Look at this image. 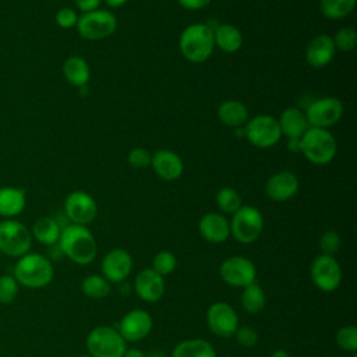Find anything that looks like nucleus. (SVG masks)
<instances>
[{"mask_svg":"<svg viewBox=\"0 0 357 357\" xmlns=\"http://www.w3.org/2000/svg\"><path fill=\"white\" fill-rule=\"evenodd\" d=\"M172 357H216V351L205 339H185L174 346Z\"/></svg>","mask_w":357,"mask_h":357,"instance_id":"nucleus-27","label":"nucleus"},{"mask_svg":"<svg viewBox=\"0 0 357 357\" xmlns=\"http://www.w3.org/2000/svg\"><path fill=\"white\" fill-rule=\"evenodd\" d=\"M63 75L74 86H85L91 78V70L85 59L70 56L63 63Z\"/></svg>","mask_w":357,"mask_h":357,"instance_id":"nucleus-26","label":"nucleus"},{"mask_svg":"<svg viewBox=\"0 0 357 357\" xmlns=\"http://www.w3.org/2000/svg\"><path fill=\"white\" fill-rule=\"evenodd\" d=\"M106 3L107 7H112V8H117L120 6H124L128 0H103Z\"/></svg>","mask_w":357,"mask_h":357,"instance_id":"nucleus-44","label":"nucleus"},{"mask_svg":"<svg viewBox=\"0 0 357 357\" xmlns=\"http://www.w3.org/2000/svg\"><path fill=\"white\" fill-rule=\"evenodd\" d=\"M54 275L50 259L38 252H26L20 257L14 266V279L17 283L29 287L40 289L47 286Z\"/></svg>","mask_w":357,"mask_h":357,"instance_id":"nucleus-3","label":"nucleus"},{"mask_svg":"<svg viewBox=\"0 0 357 357\" xmlns=\"http://www.w3.org/2000/svg\"><path fill=\"white\" fill-rule=\"evenodd\" d=\"M64 213L71 223L86 226L96 218L98 205L91 194L77 190L66 197Z\"/></svg>","mask_w":357,"mask_h":357,"instance_id":"nucleus-14","label":"nucleus"},{"mask_svg":"<svg viewBox=\"0 0 357 357\" xmlns=\"http://www.w3.org/2000/svg\"><path fill=\"white\" fill-rule=\"evenodd\" d=\"M178 4L185 8V10H190V11H198V10H202L205 8L206 6H209V3L212 0H177Z\"/></svg>","mask_w":357,"mask_h":357,"instance_id":"nucleus-41","label":"nucleus"},{"mask_svg":"<svg viewBox=\"0 0 357 357\" xmlns=\"http://www.w3.org/2000/svg\"><path fill=\"white\" fill-rule=\"evenodd\" d=\"M219 275L226 284L243 289L255 282L257 268L250 258L243 255H231L220 264Z\"/></svg>","mask_w":357,"mask_h":357,"instance_id":"nucleus-10","label":"nucleus"},{"mask_svg":"<svg viewBox=\"0 0 357 357\" xmlns=\"http://www.w3.org/2000/svg\"><path fill=\"white\" fill-rule=\"evenodd\" d=\"M102 276L110 283L126 280L132 271V257L123 248H113L105 254L102 264Z\"/></svg>","mask_w":357,"mask_h":357,"instance_id":"nucleus-16","label":"nucleus"},{"mask_svg":"<svg viewBox=\"0 0 357 357\" xmlns=\"http://www.w3.org/2000/svg\"><path fill=\"white\" fill-rule=\"evenodd\" d=\"M298 151L312 165L324 166L333 160L337 144L333 134L328 128L308 127L298 139Z\"/></svg>","mask_w":357,"mask_h":357,"instance_id":"nucleus-4","label":"nucleus"},{"mask_svg":"<svg viewBox=\"0 0 357 357\" xmlns=\"http://www.w3.org/2000/svg\"><path fill=\"white\" fill-rule=\"evenodd\" d=\"M356 6V0H321L319 8L324 17L329 20H342L347 17Z\"/></svg>","mask_w":357,"mask_h":357,"instance_id":"nucleus-31","label":"nucleus"},{"mask_svg":"<svg viewBox=\"0 0 357 357\" xmlns=\"http://www.w3.org/2000/svg\"><path fill=\"white\" fill-rule=\"evenodd\" d=\"M353 357H357V356H353Z\"/></svg>","mask_w":357,"mask_h":357,"instance_id":"nucleus-49","label":"nucleus"},{"mask_svg":"<svg viewBox=\"0 0 357 357\" xmlns=\"http://www.w3.org/2000/svg\"><path fill=\"white\" fill-rule=\"evenodd\" d=\"M282 135L289 139H300L301 135L308 130V121L305 113L298 107H287L282 112L278 119Z\"/></svg>","mask_w":357,"mask_h":357,"instance_id":"nucleus-22","label":"nucleus"},{"mask_svg":"<svg viewBox=\"0 0 357 357\" xmlns=\"http://www.w3.org/2000/svg\"><path fill=\"white\" fill-rule=\"evenodd\" d=\"M206 325L218 337H231L238 328V315L234 308L225 301H216L206 310Z\"/></svg>","mask_w":357,"mask_h":357,"instance_id":"nucleus-13","label":"nucleus"},{"mask_svg":"<svg viewBox=\"0 0 357 357\" xmlns=\"http://www.w3.org/2000/svg\"><path fill=\"white\" fill-rule=\"evenodd\" d=\"M310 276L312 283L322 291H335L342 282V269L333 255L319 254L310 266Z\"/></svg>","mask_w":357,"mask_h":357,"instance_id":"nucleus-11","label":"nucleus"},{"mask_svg":"<svg viewBox=\"0 0 357 357\" xmlns=\"http://www.w3.org/2000/svg\"><path fill=\"white\" fill-rule=\"evenodd\" d=\"M18 294V283L11 275L0 276V303L10 304Z\"/></svg>","mask_w":357,"mask_h":357,"instance_id":"nucleus-37","label":"nucleus"},{"mask_svg":"<svg viewBox=\"0 0 357 357\" xmlns=\"http://www.w3.org/2000/svg\"><path fill=\"white\" fill-rule=\"evenodd\" d=\"M151 167L162 180H177L184 170L183 159L170 149H159L152 155Z\"/></svg>","mask_w":357,"mask_h":357,"instance_id":"nucleus-19","label":"nucleus"},{"mask_svg":"<svg viewBox=\"0 0 357 357\" xmlns=\"http://www.w3.org/2000/svg\"><path fill=\"white\" fill-rule=\"evenodd\" d=\"M103 0H75V6L79 11L84 13H89V11H95L99 8V6L102 4Z\"/></svg>","mask_w":357,"mask_h":357,"instance_id":"nucleus-42","label":"nucleus"},{"mask_svg":"<svg viewBox=\"0 0 357 357\" xmlns=\"http://www.w3.org/2000/svg\"><path fill=\"white\" fill-rule=\"evenodd\" d=\"M178 49L183 57L191 63L206 61L215 49L213 28L202 22L187 25L180 33Z\"/></svg>","mask_w":357,"mask_h":357,"instance_id":"nucleus-2","label":"nucleus"},{"mask_svg":"<svg viewBox=\"0 0 357 357\" xmlns=\"http://www.w3.org/2000/svg\"><path fill=\"white\" fill-rule=\"evenodd\" d=\"M78 14L74 8L71 7H61L57 13H56V24L60 26V28H64V29H68V28H74L77 25V21H78Z\"/></svg>","mask_w":357,"mask_h":357,"instance_id":"nucleus-40","label":"nucleus"},{"mask_svg":"<svg viewBox=\"0 0 357 357\" xmlns=\"http://www.w3.org/2000/svg\"><path fill=\"white\" fill-rule=\"evenodd\" d=\"M234 337L241 347H247V349L254 347L258 342V333L251 326H238L234 333Z\"/></svg>","mask_w":357,"mask_h":357,"instance_id":"nucleus-39","label":"nucleus"},{"mask_svg":"<svg viewBox=\"0 0 357 357\" xmlns=\"http://www.w3.org/2000/svg\"><path fill=\"white\" fill-rule=\"evenodd\" d=\"M75 28L84 39L100 40L106 39L116 31L117 18L112 11L98 8L79 15Z\"/></svg>","mask_w":357,"mask_h":357,"instance_id":"nucleus-7","label":"nucleus"},{"mask_svg":"<svg viewBox=\"0 0 357 357\" xmlns=\"http://www.w3.org/2000/svg\"><path fill=\"white\" fill-rule=\"evenodd\" d=\"M32 244V234L18 220L6 219L0 222V251L8 257L25 255Z\"/></svg>","mask_w":357,"mask_h":357,"instance_id":"nucleus-9","label":"nucleus"},{"mask_svg":"<svg viewBox=\"0 0 357 357\" xmlns=\"http://www.w3.org/2000/svg\"><path fill=\"white\" fill-rule=\"evenodd\" d=\"M230 236L241 244H251L262 233L264 216L261 211L252 205H241L229 222Z\"/></svg>","mask_w":357,"mask_h":357,"instance_id":"nucleus-6","label":"nucleus"},{"mask_svg":"<svg viewBox=\"0 0 357 357\" xmlns=\"http://www.w3.org/2000/svg\"><path fill=\"white\" fill-rule=\"evenodd\" d=\"M216 205L225 213H234L243 204L240 194L231 187H223L216 194Z\"/></svg>","mask_w":357,"mask_h":357,"instance_id":"nucleus-32","label":"nucleus"},{"mask_svg":"<svg viewBox=\"0 0 357 357\" xmlns=\"http://www.w3.org/2000/svg\"><path fill=\"white\" fill-rule=\"evenodd\" d=\"M240 303L243 310L250 314L255 315L261 312L266 305V294L264 289L257 283H251L245 287H243V291L240 294Z\"/></svg>","mask_w":357,"mask_h":357,"instance_id":"nucleus-29","label":"nucleus"},{"mask_svg":"<svg viewBox=\"0 0 357 357\" xmlns=\"http://www.w3.org/2000/svg\"><path fill=\"white\" fill-rule=\"evenodd\" d=\"M271 357H290L289 356V353L286 351V350H283V349H278V350H275L273 353H272V356Z\"/></svg>","mask_w":357,"mask_h":357,"instance_id":"nucleus-45","label":"nucleus"},{"mask_svg":"<svg viewBox=\"0 0 357 357\" xmlns=\"http://www.w3.org/2000/svg\"><path fill=\"white\" fill-rule=\"evenodd\" d=\"M151 159H152V155L149 153L148 149L142 148V146H137V148H132L130 152H128V156H127V160H128V165L134 169H145V167H149L151 166Z\"/></svg>","mask_w":357,"mask_h":357,"instance_id":"nucleus-38","label":"nucleus"},{"mask_svg":"<svg viewBox=\"0 0 357 357\" xmlns=\"http://www.w3.org/2000/svg\"><path fill=\"white\" fill-rule=\"evenodd\" d=\"M333 39L328 33H321L312 38L305 49V61L315 68L328 66L335 57Z\"/></svg>","mask_w":357,"mask_h":357,"instance_id":"nucleus-21","label":"nucleus"},{"mask_svg":"<svg viewBox=\"0 0 357 357\" xmlns=\"http://www.w3.org/2000/svg\"><path fill=\"white\" fill-rule=\"evenodd\" d=\"M336 344L344 351L356 353L357 351V328L353 325L342 326L336 332Z\"/></svg>","mask_w":357,"mask_h":357,"instance_id":"nucleus-35","label":"nucleus"},{"mask_svg":"<svg viewBox=\"0 0 357 357\" xmlns=\"http://www.w3.org/2000/svg\"><path fill=\"white\" fill-rule=\"evenodd\" d=\"M223 357H231V356H223Z\"/></svg>","mask_w":357,"mask_h":357,"instance_id":"nucleus-48","label":"nucleus"},{"mask_svg":"<svg viewBox=\"0 0 357 357\" xmlns=\"http://www.w3.org/2000/svg\"><path fill=\"white\" fill-rule=\"evenodd\" d=\"M26 204V195L18 187H0V216L14 218L20 215Z\"/></svg>","mask_w":357,"mask_h":357,"instance_id":"nucleus-23","label":"nucleus"},{"mask_svg":"<svg viewBox=\"0 0 357 357\" xmlns=\"http://www.w3.org/2000/svg\"><path fill=\"white\" fill-rule=\"evenodd\" d=\"M215 46L226 53H236L243 45L240 29L231 24H219L213 28Z\"/></svg>","mask_w":357,"mask_h":357,"instance_id":"nucleus-25","label":"nucleus"},{"mask_svg":"<svg viewBox=\"0 0 357 357\" xmlns=\"http://www.w3.org/2000/svg\"><path fill=\"white\" fill-rule=\"evenodd\" d=\"M146 357H166L162 351H152V353H149Z\"/></svg>","mask_w":357,"mask_h":357,"instance_id":"nucleus-46","label":"nucleus"},{"mask_svg":"<svg viewBox=\"0 0 357 357\" xmlns=\"http://www.w3.org/2000/svg\"><path fill=\"white\" fill-rule=\"evenodd\" d=\"M123 357H146V354L139 349H127Z\"/></svg>","mask_w":357,"mask_h":357,"instance_id":"nucleus-43","label":"nucleus"},{"mask_svg":"<svg viewBox=\"0 0 357 357\" xmlns=\"http://www.w3.org/2000/svg\"><path fill=\"white\" fill-rule=\"evenodd\" d=\"M79 357H91L89 354H84V356H79Z\"/></svg>","mask_w":357,"mask_h":357,"instance_id":"nucleus-47","label":"nucleus"},{"mask_svg":"<svg viewBox=\"0 0 357 357\" xmlns=\"http://www.w3.org/2000/svg\"><path fill=\"white\" fill-rule=\"evenodd\" d=\"M343 112L344 107L340 99L333 96H325L310 103L304 113L310 127L328 128L342 119Z\"/></svg>","mask_w":357,"mask_h":357,"instance_id":"nucleus-12","label":"nucleus"},{"mask_svg":"<svg viewBox=\"0 0 357 357\" xmlns=\"http://www.w3.org/2000/svg\"><path fill=\"white\" fill-rule=\"evenodd\" d=\"M198 231L204 240L212 244H220L230 236L229 220L218 212L205 213L198 222Z\"/></svg>","mask_w":357,"mask_h":357,"instance_id":"nucleus-20","label":"nucleus"},{"mask_svg":"<svg viewBox=\"0 0 357 357\" xmlns=\"http://www.w3.org/2000/svg\"><path fill=\"white\" fill-rule=\"evenodd\" d=\"M218 119L227 127L238 128L244 126L248 119V109L247 106L240 100H225L218 107Z\"/></svg>","mask_w":357,"mask_h":357,"instance_id":"nucleus-24","label":"nucleus"},{"mask_svg":"<svg viewBox=\"0 0 357 357\" xmlns=\"http://www.w3.org/2000/svg\"><path fill=\"white\" fill-rule=\"evenodd\" d=\"M85 346L91 357H123L127 350V342L112 326L93 328L85 339Z\"/></svg>","mask_w":357,"mask_h":357,"instance_id":"nucleus-5","label":"nucleus"},{"mask_svg":"<svg viewBox=\"0 0 357 357\" xmlns=\"http://www.w3.org/2000/svg\"><path fill=\"white\" fill-rule=\"evenodd\" d=\"M153 326L151 314L142 308H134L123 315L117 331L126 342H139L145 339Z\"/></svg>","mask_w":357,"mask_h":357,"instance_id":"nucleus-15","label":"nucleus"},{"mask_svg":"<svg viewBox=\"0 0 357 357\" xmlns=\"http://www.w3.org/2000/svg\"><path fill=\"white\" fill-rule=\"evenodd\" d=\"M298 187V177L290 170H282L268 178L265 192L272 201L284 202L297 194Z\"/></svg>","mask_w":357,"mask_h":357,"instance_id":"nucleus-18","label":"nucleus"},{"mask_svg":"<svg viewBox=\"0 0 357 357\" xmlns=\"http://www.w3.org/2000/svg\"><path fill=\"white\" fill-rule=\"evenodd\" d=\"M81 290L82 293L93 300H99L106 297L112 287H110V282L107 279H105L102 275L98 273H92L84 278L82 283H81Z\"/></svg>","mask_w":357,"mask_h":357,"instance_id":"nucleus-30","label":"nucleus"},{"mask_svg":"<svg viewBox=\"0 0 357 357\" xmlns=\"http://www.w3.org/2000/svg\"><path fill=\"white\" fill-rule=\"evenodd\" d=\"M177 266V258L170 251H159L152 259V269L160 276H166L174 272Z\"/></svg>","mask_w":357,"mask_h":357,"instance_id":"nucleus-33","label":"nucleus"},{"mask_svg":"<svg viewBox=\"0 0 357 357\" xmlns=\"http://www.w3.org/2000/svg\"><path fill=\"white\" fill-rule=\"evenodd\" d=\"M244 126V137L257 148H271L282 138L278 119L271 114L254 116Z\"/></svg>","mask_w":357,"mask_h":357,"instance_id":"nucleus-8","label":"nucleus"},{"mask_svg":"<svg viewBox=\"0 0 357 357\" xmlns=\"http://www.w3.org/2000/svg\"><path fill=\"white\" fill-rule=\"evenodd\" d=\"M61 227L59 222L50 216L39 218L32 226V236L45 245H54L60 238Z\"/></svg>","mask_w":357,"mask_h":357,"instance_id":"nucleus-28","label":"nucleus"},{"mask_svg":"<svg viewBox=\"0 0 357 357\" xmlns=\"http://www.w3.org/2000/svg\"><path fill=\"white\" fill-rule=\"evenodd\" d=\"M319 250H321V254H325V255H333L339 251L340 248V244H342V240H340V236L335 231V230H326L321 234L319 237Z\"/></svg>","mask_w":357,"mask_h":357,"instance_id":"nucleus-36","label":"nucleus"},{"mask_svg":"<svg viewBox=\"0 0 357 357\" xmlns=\"http://www.w3.org/2000/svg\"><path fill=\"white\" fill-rule=\"evenodd\" d=\"M57 244L63 255L78 265L91 264L98 254V245L93 234L82 225L71 223L64 226Z\"/></svg>","mask_w":357,"mask_h":357,"instance_id":"nucleus-1","label":"nucleus"},{"mask_svg":"<svg viewBox=\"0 0 357 357\" xmlns=\"http://www.w3.org/2000/svg\"><path fill=\"white\" fill-rule=\"evenodd\" d=\"M134 290L142 301L156 303L165 294L166 282L163 276L156 273L152 268H145L137 273L134 279Z\"/></svg>","mask_w":357,"mask_h":357,"instance_id":"nucleus-17","label":"nucleus"},{"mask_svg":"<svg viewBox=\"0 0 357 357\" xmlns=\"http://www.w3.org/2000/svg\"><path fill=\"white\" fill-rule=\"evenodd\" d=\"M335 49L342 52H351L357 45V32L351 26L340 28L335 36H332Z\"/></svg>","mask_w":357,"mask_h":357,"instance_id":"nucleus-34","label":"nucleus"}]
</instances>
